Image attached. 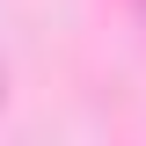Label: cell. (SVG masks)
Wrapping results in <instances>:
<instances>
[{
  "mask_svg": "<svg viewBox=\"0 0 146 146\" xmlns=\"http://www.w3.org/2000/svg\"><path fill=\"white\" fill-rule=\"evenodd\" d=\"M139 15H146V0H139Z\"/></svg>",
  "mask_w": 146,
  "mask_h": 146,
  "instance_id": "obj_1",
  "label": "cell"
}]
</instances>
